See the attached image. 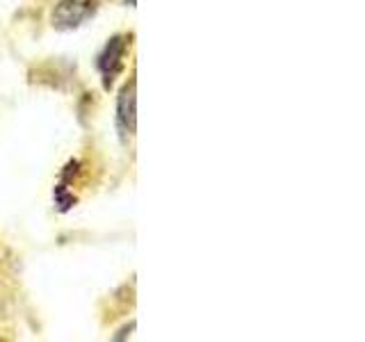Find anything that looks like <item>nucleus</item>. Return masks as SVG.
Segmentation results:
<instances>
[{"label":"nucleus","mask_w":365,"mask_h":342,"mask_svg":"<svg viewBox=\"0 0 365 342\" xmlns=\"http://www.w3.org/2000/svg\"><path fill=\"white\" fill-rule=\"evenodd\" d=\"M135 80H130L119 91V98H117V125L121 135H135L137 128V110H135Z\"/></svg>","instance_id":"obj_3"},{"label":"nucleus","mask_w":365,"mask_h":342,"mask_svg":"<svg viewBox=\"0 0 365 342\" xmlns=\"http://www.w3.org/2000/svg\"><path fill=\"white\" fill-rule=\"evenodd\" d=\"M98 11V0H60L55 5L51 21L55 30H76Z\"/></svg>","instance_id":"obj_1"},{"label":"nucleus","mask_w":365,"mask_h":342,"mask_svg":"<svg viewBox=\"0 0 365 342\" xmlns=\"http://www.w3.org/2000/svg\"><path fill=\"white\" fill-rule=\"evenodd\" d=\"M125 48H128V37L117 34V37H112L106 43V48H103V53L98 55V71L103 76V85H106V89H110L114 85V80H117L119 73L123 71Z\"/></svg>","instance_id":"obj_2"}]
</instances>
